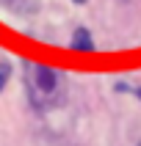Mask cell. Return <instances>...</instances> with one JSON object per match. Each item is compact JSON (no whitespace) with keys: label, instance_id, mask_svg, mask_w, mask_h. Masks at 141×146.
Listing matches in <instances>:
<instances>
[{"label":"cell","instance_id":"obj_1","mask_svg":"<svg viewBox=\"0 0 141 146\" xmlns=\"http://www.w3.org/2000/svg\"><path fill=\"white\" fill-rule=\"evenodd\" d=\"M25 86H28V99L39 110L61 105L66 97L64 74L47 64H25Z\"/></svg>","mask_w":141,"mask_h":146},{"label":"cell","instance_id":"obj_2","mask_svg":"<svg viewBox=\"0 0 141 146\" xmlns=\"http://www.w3.org/2000/svg\"><path fill=\"white\" fill-rule=\"evenodd\" d=\"M72 47L75 50H80V52H89L91 47H94V41H91V33L86 31V28H78L72 36Z\"/></svg>","mask_w":141,"mask_h":146},{"label":"cell","instance_id":"obj_3","mask_svg":"<svg viewBox=\"0 0 141 146\" xmlns=\"http://www.w3.org/2000/svg\"><path fill=\"white\" fill-rule=\"evenodd\" d=\"M8 74H11V66L3 61V64H0V91H3V86L8 83Z\"/></svg>","mask_w":141,"mask_h":146},{"label":"cell","instance_id":"obj_4","mask_svg":"<svg viewBox=\"0 0 141 146\" xmlns=\"http://www.w3.org/2000/svg\"><path fill=\"white\" fill-rule=\"evenodd\" d=\"M75 3H83V0H75Z\"/></svg>","mask_w":141,"mask_h":146},{"label":"cell","instance_id":"obj_5","mask_svg":"<svg viewBox=\"0 0 141 146\" xmlns=\"http://www.w3.org/2000/svg\"><path fill=\"white\" fill-rule=\"evenodd\" d=\"M138 97H141V88H138Z\"/></svg>","mask_w":141,"mask_h":146}]
</instances>
